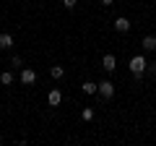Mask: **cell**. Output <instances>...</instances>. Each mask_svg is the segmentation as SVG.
<instances>
[{"mask_svg": "<svg viewBox=\"0 0 156 146\" xmlns=\"http://www.w3.org/2000/svg\"><path fill=\"white\" fill-rule=\"evenodd\" d=\"M81 118H83L86 123H91V120H94V110H91V107H86L83 112H81Z\"/></svg>", "mask_w": 156, "mask_h": 146, "instance_id": "obj_12", "label": "cell"}, {"mask_svg": "<svg viewBox=\"0 0 156 146\" xmlns=\"http://www.w3.org/2000/svg\"><path fill=\"white\" fill-rule=\"evenodd\" d=\"M81 91H83V94H99V84H94V81H86V84L81 86Z\"/></svg>", "mask_w": 156, "mask_h": 146, "instance_id": "obj_9", "label": "cell"}, {"mask_svg": "<svg viewBox=\"0 0 156 146\" xmlns=\"http://www.w3.org/2000/svg\"><path fill=\"white\" fill-rule=\"evenodd\" d=\"M112 3H115V0H101V5H107V8H109Z\"/></svg>", "mask_w": 156, "mask_h": 146, "instance_id": "obj_15", "label": "cell"}, {"mask_svg": "<svg viewBox=\"0 0 156 146\" xmlns=\"http://www.w3.org/2000/svg\"><path fill=\"white\" fill-rule=\"evenodd\" d=\"M115 29H117L120 34H128V31H130V18L117 16V18H115Z\"/></svg>", "mask_w": 156, "mask_h": 146, "instance_id": "obj_3", "label": "cell"}, {"mask_svg": "<svg viewBox=\"0 0 156 146\" xmlns=\"http://www.w3.org/2000/svg\"><path fill=\"white\" fill-rule=\"evenodd\" d=\"M0 84H3V86H11L13 84V73L11 71H3V73H0Z\"/></svg>", "mask_w": 156, "mask_h": 146, "instance_id": "obj_10", "label": "cell"}, {"mask_svg": "<svg viewBox=\"0 0 156 146\" xmlns=\"http://www.w3.org/2000/svg\"><path fill=\"white\" fill-rule=\"evenodd\" d=\"M99 94L104 97V99H112V97H115V84H112V81H101L99 84Z\"/></svg>", "mask_w": 156, "mask_h": 146, "instance_id": "obj_2", "label": "cell"}, {"mask_svg": "<svg viewBox=\"0 0 156 146\" xmlns=\"http://www.w3.org/2000/svg\"><path fill=\"white\" fill-rule=\"evenodd\" d=\"M101 68H104L107 73H112V71H115V68H117V60H115V55H104V57H101Z\"/></svg>", "mask_w": 156, "mask_h": 146, "instance_id": "obj_6", "label": "cell"}, {"mask_svg": "<svg viewBox=\"0 0 156 146\" xmlns=\"http://www.w3.org/2000/svg\"><path fill=\"white\" fill-rule=\"evenodd\" d=\"M11 65H16V68H18V65H23V60H21L18 55H13V57H11Z\"/></svg>", "mask_w": 156, "mask_h": 146, "instance_id": "obj_13", "label": "cell"}, {"mask_svg": "<svg viewBox=\"0 0 156 146\" xmlns=\"http://www.w3.org/2000/svg\"><path fill=\"white\" fill-rule=\"evenodd\" d=\"M11 47H13V34L3 31L0 34V50H11Z\"/></svg>", "mask_w": 156, "mask_h": 146, "instance_id": "obj_7", "label": "cell"}, {"mask_svg": "<svg viewBox=\"0 0 156 146\" xmlns=\"http://www.w3.org/2000/svg\"><path fill=\"white\" fill-rule=\"evenodd\" d=\"M60 102H62V91L60 89H52L50 94H47V104H50V107H57Z\"/></svg>", "mask_w": 156, "mask_h": 146, "instance_id": "obj_5", "label": "cell"}, {"mask_svg": "<svg viewBox=\"0 0 156 146\" xmlns=\"http://www.w3.org/2000/svg\"><path fill=\"white\" fill-rule=\"evenodd\" d=\"M50 76H52V78H62V76H65V68H62V65H52L50 68Z\"/></svg>", "mask_w": 156, "mask_h": 146, "instance_id": "obj_11", "label": "cell"}, {"mask_svg": "<svg viewBox=\"0 0 156 146\" xmlns=\"http://www.w3.org/2000/svg\"><path fill=\"white\" fill-rule=\"evenodd\" d=\"M148 68V63H146V57L143 55H135V57H130V71H133V76L135 78H140L143 76V71Z\"/></svg>", "mask_w": 156, "mask_h": 146, "instance_id": "obj_1", "label": "cell"}, {"mask_svg": "<svg viewBox=\"0 0 156 146\" xmlns=\"http://www.w3.org/2000/svg\"><path fill=\"white\" fill-rule=\"evenodd\" d=\"M34 81H37V73H34L31 68H23V71H21V84L23 86H31Z\"/></svg>", "mask_w": 156, "mask_h": 146, "instance_id": "obj_4", "label": "cell"}, {"mask_svg": "<svg viewBox=\"0 0 156 146\" xmlns=\"http://www.w3.org/2000/svg\"><path fill=\"white\" fill-rule=\"evenodd\" d=\"M76 3H78V0H62V5H65L68 11H70V8H76Z\"/></svg>", "mask_w": 156, "mask_h": 146, "instance_id": "obj_14", "label": "cell"}, {"mask_svg": "<svg viewBox=\"0 0 156 146\" xmlns=\"http://www.w3.org/2000/svg\"><path fill=\"white\" fill-rule=\"evenodd\" d=\"M140 47H143L146 52H154V50H156V37H154V34H151V37H143Z\"/></svg>", "mask_w": 156, "mask_h": 146, "instance_id": "obj_8", "label": "cell"}]
</instances>
